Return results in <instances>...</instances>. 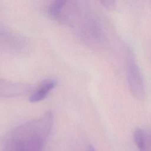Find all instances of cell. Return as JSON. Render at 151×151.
Instances as JSON below:
<instances>
[{
	"instance_id": "cell-7",
	"label": "cell",
	"mask_w": 151,
	"mask_h": 151,
	"mask_svg": "<svg viewBox=\"0 0 151 151\" xmlns=\"http://www.w3.org/2000/svg\"><path fill=\"white\" fill-rule=\"evenodd\" d=\"M11 151H25L24 143L18 139L10 137Z\"/></svg>"
},
{
	"instance_id": "cell-5",
	"label": "cell",
	"mask_w": 151,
	"mask_h": 151,
	"mask_svg": "<svg viewBox=\"0 0 151 151\" xmlns=\"http://www.w3.org/2000/svg\"><path fill=\"white\" fill-rule=\"evenodd\" d=\"M134 140L139 151H150V137L144 129L140 127L135 129Z\"/></svg>"
},
{
	"instance_id": "cell-4",
	"label": "cell",
	"mask_w": 151,
	"mask_h": 151,
	"mask_svg": "<svg viewBox=\"0 0 151 151\" xmlns=\"http://www.w3.org/2000/svg\"><path fill=\"white\" fill-rule=\"evenodd\" d=\"M57 82L53 79H48L44 81L36 89L33 90L29 97V100L31 103H36L44 100L55 88Z\"/></svg>"
},
{
	"instance_id": "cell-1",
	"label": "cell",
	"mask_w": 151,
	"mask_h": 151,
	"mask_svg": "<svg viewBox=\"0 0 151 151\" xmlns=\"http://www.w3.org/2000/svg\"><path fill=\"white\" fill-rule=\"evenodd\" d=\"M0 47L12 53L20 54L28 51L29 43L25 37L0 25Z\"/></svg>"
},
{
	"instance_id": "cell-3",
	"label": "cell",
	"mask_w": 151,
	"mask_h": 151,
	"mask_svg": "<svg viewBox=\"0 0 151 151\" xmlns=\"http://www.w3.org/2000/svg\"><path fill=\"white\" fill-rule=\"evenodd\" d=\"M32 90V87L26 83L12 81L0 77V97L13 98L25 95Z\"/></svg>"
},
{
	"instance_id": "cell-6",
	"label": "cell",
	"mask_w": 151,
	"mask_h": 151,
	"mask_svg": "<svg viewBox=\"0 0 151 151\" xmlns=\"http://www.w3.org/2000/svg\"><path fill=\"white\" fill-rule=\"evenodd\" d=\"M66 1H67L58 0L52 2L47 9L49 15L51 18L59 21L65 5Z\"/></svg>"
},
{
	"instance_id": "cell-8",
	"label": "cell",
	"mask_w": 151,
	"mask_h": 151,
	"mask_svg": "<svg viewBox=\"0 0 151 151\" xmlns=\"http://www.w3.org/2000/svg\"><path fill=\"white\" fill-rule=\"evenodd\" d=\"M103 6H104L106 8L110 9L113 8L115 6L116 2L113 1H103L100 2Z\"/></svg>"
},
{
	"instance_id": "cell-9",
	"label": "cell",
	"mask_w": 151,
	"mask_h": 151,
	"mask_svg": "<svg viewBox=\"0 0 151 151\" xmlns=\"http://www.w3.org/2000/svg\"><path fill=\"white\" fill-rule=\"evenodd\" d=\"M88 151H96V150L94 149V148L92 146H89Z\"/></svg>"
},
{
	"instance_id": "cell-2",
	"label": "cell",
	"mask_w": 151,
	"mask_h": 151,
	"mask_svg": "<svg viewBox=\"0 0 151 151\" xmlns=\"http://www.w3.org/2000/svg\"><path fill=\"white\" fill-rule=\"evenodd\" d=\"M127 83L133 96L137 99H142L145 96V85L140 69L133 58L127 66Z\"/></svg>"
},
{
	"instance_id": "cell-10",
	"label": "cell",
	"mask_w": 151,
	"mask_h": 151,
	"mask_svg": "<svg viewBox=\"0 0 151 151\" xmlns=\"http://www.w3.org/2000/svg\"><path fill=\"white\" fill-rule=\"evenodd\" d=\"M6 151H9V150H6Z\"/></svg>"
}]
</instances>
